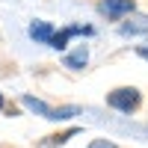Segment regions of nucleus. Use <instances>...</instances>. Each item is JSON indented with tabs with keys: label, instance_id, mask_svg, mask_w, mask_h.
Returning a JSON list of instances; mask_svg holds the SVG:
<instances>
[{
	"label": "nucleus",
	"instance_id": "6e6552de",
	"mask_svg": "<svg viewBox=\"0 0 148 148\" xmlns=\"http://www.w3.org/2000/svg\"><path fill=\"white\" fill-rule=\"evenodd\" d=\"M0 110H3V95H0Z\"/></svg>",
	"mask_w": 148,
	"mask_h": 148
},
{
	"label": "nucleus",
	"instance_id": "f257e3e1",
	"mask_svg": "<svg viewBox=\"0 0 148 148\" xmlns=\"http://www.w3.org/2000/svg\"><path fill=\"white\" fill-rule=\"evenodd\" d=\"M107 104L116 107V110H121V113H130V110L139 107V92L136 89H116L113 95L107 98Z\"/></svg>",
	"mask_w": 148,
	"mask_h": 148
},
{
	"label": "nucleus",
	"instance_id": "f03ea898",
	"mask_svg": "<svg viewBox=\"0 0 148 148\" xmlns=\"http://www.w3.org/2000/svg\"><path fill=\"white\" fill-rule=\"evenodd\" d=\"M107 18H121V15H130L133 12V0H101V6Z\"/></svg>",
	"mask_w": 148,
	"mask_h": 148
},
{
	"label": "nucleus",
	"instance_id": "20e7f679",
	"mask_svg": "<svg viewBox=\"0 0 148 148\" xmlns=\"http://www.w3.org/2000/svg\"><path fill=\"white\" fill-rule=\"evenodd\" d=\"M30 39H36V42H45V45H51V39H53V27L47 21H36L33 27H30Z\"/></svg>",
	"mask_w": 148,
	"mask_h": 148
},
{
	"label": "nucleus",
	"instance_id": "39448f33",
	"mask_svg": "<svg viewBox=\"0 0 148 148\" xmlns=\"http://www.w3.org/2000/svg\"><path fill=\"white\" fill-rule=\"evenodd\" d=\"M86 62H89V51H86L83 45H80L71 56H65V65H68V68H83Z\"/></svg>",
	"mask_w": 148,
	"mask_h": 148
},
{
	"label": "nucleus",
	"instance_id": "7ed1b4c3",
	"mask_svg": "<svg viewBox=\"0 0 148 148\" xmlns=\"http://www.w3.org/2000/svg\"><path fill=\"white\" fill-rule=\"evenodd\" d=\"M148 33V15H130V21L121 24V36H139Z\"/></svg>",
	"mask_w": 148,
	"mask_h": 148
},
{
	"label": "nucleus",
	"instance_id": "0eeeda50",
	"mask_svg": "<svg viewBox=\"0 0 148 148\" xmlns=\"http://www.w3.org/2000/svg\"><path fill=\"white\" fill-rule=\"evenodd\" d=\"M136 53H139L142 59H148V47H139V51H136Z\"/></svg>",
	"mask_w": 148,
	"mask_h": 148
},
{
	"label": "nucleus",
	"instance_id": "423d86ee",
	"mask_svg": "<svg viewBox=\"0 0 148 148\" xmlns=\"http://www.w3.org/2000/svg\"><path fill=\"white\" fill-rule=\"evenodd\" d=\"M89 148H116V145L107 142V139H95V142H89Z\"/></svg>",
	"mask_w": 148,
	"mask_h": 148
}]
</instances>
